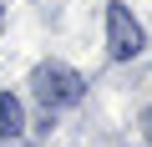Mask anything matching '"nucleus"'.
Instances as JSON below:
<instances>
[{"label": "nucleus", "instance_id": "1", "mask_svg": "<svg viewBox=\"0 0 152 147\" xmlns=\"http://www.w3.org/2000/svg\"><path fill=\"white\" fill-rule=\"evenodd\" d=\"M31 91H36V102H41L46 112H61V107H76V102L86 97V81L76 76L71 66L46 61V66H36V71H31Z\"/></svg>", "mask_w": 152, "mask_h": 147}, {"label": "nucleus", "instance_id": "2", "mask_svg": "<svg viewBox=\"0 0 152 147\" xmlns=\"http://www.w3.org/2000/svg\"><path fill=\"white\" fill-rule=\"evenodd\" d=\"M142 26L132 20V10L127 5H107V51L117 56V61H132L137 51H142Z\"/></svg>", "mask_w": 152, "mask_h": 147}, {"label": "nucleus", "instance_id": "3", "mask_svg": "<svg viewBox=\"0 0 152 147\" xmlns=\"http://www.w3.org/2000/svg\"><path fill=\"white\" fill-rule=\"evenodd\" d=\"M20 127H26L20 102H15L10 91H0V142H15V137H20Z\"/></svg>", "mask_w": 152, "mask_h": 147}, {"label": "nucleus", "instance_id": "4", "mask_svg": "<svg viewBox=\"0 0 152 147\" xmlns=\"http://www.w3.org/2000/svg\"><path fill=\"white\" fill-rule=\"evenodd\" d=\"M142 122H147V142H152V112H147V117H142Z\"/></svg>", "mask_w": 152, "mask_h": 147}, {"label": "nucleus", "instance_id": "5", "mask_svg": "<svg viewBox=\"0 0 152 147\" xmlns=\"http://www.w3.org/2000/svg\"><path fill=\"white\" fill-rule=\"evenodd\" d=\"M0 147H20V142H0Z\"/></svg>", "mask_w": 152, "mask_h": 147}]
</instances>
